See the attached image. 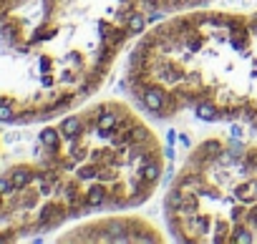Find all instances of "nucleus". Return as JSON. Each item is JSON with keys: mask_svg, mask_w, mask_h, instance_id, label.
I'll return each instance as SVG.
<instances>
[{"mask_svg": "<svg viewBox=\"0 0 257 244\" xmlns=\"http://www.w3.org/2000/svg\"><path fill=\"white\" fill-rule=\"evenodd\" d=\"M0 154H3V141H0Z\"/></svg>", "mask_w": 257, "mask_h": 244, "instance_id": "6", "label": "nucleus"}, {"mask_svg": "<svg viewBox=\"0 0 257 244\" xmlns=\"http://www.w3.org/2000/svg\"><path fill=\"white\" fill-rule=\"evenodd\" d=\"M164 149L137 106L101 98L43 124L33 151L0 171V241L149 201Z\"/></svg>", "mask_w": 257, "mask_h": 244, "instance_id": "1", "label": "nucleus"}, {"mask_svg": "<svg viewBox=\"0 0 257 244\" xmlns=\"http://www.w3.org/2000/svg\"><path fill=\"white\" fill-rule=\"evenodd\" d=\"M164 219L189 244H257V144L199 141L169 184Z\"/></svg>", "mask_w": 257, "mask_h": 244, "instance_id": "4", "label": "nucleus"}, {"mask_svg": "<svg viewBox=\"0 0 257 244\" xmlns=\"http://www.w3.org/2000/svg\"><path fill=\"white\" fill-rule=\"evenodd\" d=\"M126 91L147 118L239 121L257 131V11L194 8L134 43Z\"/></svg>", "mask_w": 257, "mask_h": 244, "instance_id": "3", "label": "nucleus"}, {"mask_svg": "<svg viewBox=\"0 0 257 244\" xmlns=\"http://www.w3.org/2000/svg\"><path fill=\"white\" fill-rule=\"evenodd\" d=\"M212 0H0V124H46L83 103L157 18Z\"/></svg>", "mask_w": 257, "mask_h": 244, "instance_id": "2", "label": "nucleus"}, {"mask_svg": "<svg viewBox=\"0 0 257 244\" xmlns=\"http://www.w3.org/2000/svg\"><path fill=\"white\" fill-rule=\"evenodd\" d=\"M116 239L157 241V239H162V234L147 219L126 216V214L116 211V214H103L101 219L83 221L61 236V241H116Z\"/></svg>", "mask_w": 257, "mask_h": 244, "instance_id": "5", "label": "nucleus"}]
</instances>
